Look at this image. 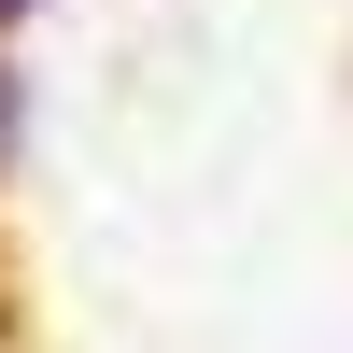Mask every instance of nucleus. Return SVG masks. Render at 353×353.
Returning a JSON list of instances; mask_svg holds the SVG:
<instances>
[{"instance_id": "nucleus-3", "label": "nucleus", "mask_w": 353, "mask_h": 353, "mask_svg": "<svg viewBox=\"0 0 353 353\" xmlns=\"http://www.w3.org/2000/svg\"><path fill=\"white\" fill-rule=\"evenodd\" d=\"M0 353H14V311H0Z\"/></svg>"}, {"instance_id": "nucleus-1", "label": "nucleus", "mask_w": 353, "mask_h": 353, "mask_svg": "<svg viewBox=\"0 0 353 353\" xmlns=\"http://www.w3.org/2000/svg\"><path fill=\"white\" fill-rule=\"evenodd\" d=\"M14 128H28V99H14V57H0V170H14Z\"/></svg>"}, {"instance_id": "nucleus-2", "label": "nucleus", "mask_w": 353, "mask_h": 353, "mask_svg": "<svg viewBox=\"0 0 353 353\" xmlns=\"http://www.w3.org/2000/svg\"><path fill=\"white\" fill-rule=\"evenodd\" d=\"M14 14H43V0H0V28H14Z\"/></svg>"}]
</instances>
